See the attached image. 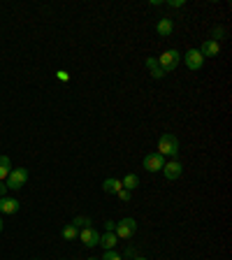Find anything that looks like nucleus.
<instances>
[{"instance_id":"aec40b11","label":"nucleus","mask_w":232,"mask_h":260,"mask_svg":"<svg viewBox=\"0 0 232 260\" xmlns=\"http://www.w3.org/2000/svg\"><path fill=\"white\" fill-rule=\"evenodd\" d=\"M100 260H123V258H121V253H116L114 249H112V251H105V256Z\"/></svg>"},{"instance_id":"f257e3e1","label":"nucleus","mask_w":232,"mask_h":260,"mask_svg":"<svg viewBox=\"0 0 232 260\" xmlns=\"http://www.w3.org/2000/svg\"><path fill=\"white\" fill-rule=\"evenodd\" d=\"M158 153H161L162 158H165V156L177 158L179 156V140L172 133H165L161 140H158Z\"/></svg>"},{"instance_id":"ddd939ff","label":"nucleus","mask_w":232,"mask_h":260,"mask_svg":"<svg viewBox=\"0 0 232 260\" xmlns=\"http://www.w3.org/2000/svg\"><path fill=\"white\" fill-rule=\"evenodd\" d=\"M200 54L202 56H218L221 54V45L214 42V40H207L205 45H202V49H200Z\"/></svg>"},{"instance_id":"f03ea898","label":"nucleus","mask_w":232,"mask_h":260,"mask_svg":"<svg viewBox=\"0 0 232 260\" xmlns=\"http://www.w3.org/2000/svg\"><path fill=\"white\" fill-rule=\"evenodd\" d=\"M158 65H161V70L167 74V72H174L179 68V61H181V54H179L177 49H167V51H162L158 58Z\"/></svg>"},{"instance_id":"6ab92c4d","label":"nucleus","mask_w":232,"mask_h":260,"mask_svg":"<svg viewBox=\"0 0 232 260\" xmlns=\"http://www.w3.org/2000/svg\"><path fill=\"white\" fill-rule=\"evenodd\" d=\"M223 35H225V30L221 26H214V28H211V37H214V42L223 40Z\"/></svg>"},{"instance_id":"bb28decb","label":"nucleus","mask_w":232,"mask_h":260,"mask_svg":"<svg viewBox=\"0 0 232 260\" xmlns=\"http://www.w3.org/2000/svg\"><path fill=\"white\" fill-rule=\"evenodd\" d=\"M133 260H149V258H144V256H135Z\"/></svg>"},{"instance_id":"0eeeda50","label":"nucleus","mask_w":232,"mask_h":260,"mask_svg":"<svg viewBox=\"0 0 232 260\" xmlns=\"http://www.w3.org/2000/svg\"><path fill=\"white\" fill-rule=\"evenodd\" d=\"M162 165H165V158H162L161 153H149V156H144V170L146 172H161Z\"/></svg>"},{"instance_id":"1a4fd4ad","label":"nucleus","mask_w":232,"mask_h":260,"mask_svg":"<svg viewBox=\"0 0 232 260\" xmlns=\"http://www.w3.org/2000/svg\"><path fill=\"white\" fill-rule=\"evenodd\" d=\"M21 202H19L17 197H0V214H17Z\"/></svg>"},{"instance_id":"4468645a","label":"nucleus","mask_w":232,"mask_h":260,"mask_svg":"<svg viewBox=\"0 0 232 260\" xmlns=\"http://www.w3.org/2000/svg\"><path fill=\"white\" fill-rule=\"evenodd\" d=\"M146 68H149V72H151L153 79H162V77H165V72L161 70V65H158L156 58H146Z\"/></svg>"},{"instance_id":"4be33fe9","label":"nucleus","mask_w":232,"mask_h":260,"mask_svg":"<svg viewBox=\"0 0 232 260\" xmlns=\"http://www.w3.org/2000/svg\"><path fill=\"white\" fill-rule=\"evenodd\" d=\"M116 195L121 197V200H123V202H128V200H130V190H125V189H121V190H118V193H116Z\"/></svg>"},{"instance_id":"dca6fc26","label":"nucleus","mask_w":232,"mask_h":260,"mask_svg":"<svg viewBox=\"0 0 232 260\" xmlns=\"http://www.w3.org/2000/svg\"><path fill=\"white\" fill-rule=\"evenodd\" d=\"M9 172H12V161H9L7 156H0V181L7 179Z\"/></svg>"},{"instance_id":"cd10ccee","label":"nucleus","mask_w":232,"mask_h":260,"mask_svg":"<svg viewBox=\"0 0 232 260\" xmlns=\"http://www.w3.org/2000/svg\"><path fill=\"white\" fill-rule=\"evenodd\" d=\"M0 233H2V216H0Z\"/></svg>"},{"instance_id":"423d86ee","label":"nucleus","mask_w":232,"mask_h":260,"mask_svg":"<svg viewBox=\"0 0 232 260\" xmlns=\"http://www.w3.org/2000/svg\"><path fill=\"white\" fill-rule=\"evenodd\" d=\"M181 172H184V165H181V163H179L177 158L162 165V174H165V179H167V181L179 179V177H181Z\"/></svg>"},{"instance_id":"f3484780","label":"nucleus","mask_w":232,"mask_h":260,"mask_svg":"<svg viewBox=\"0 0 232 260\" xmlns=\"http://www.w3.org/2000/svg\"><path fill=\"white\" fill-rule=\"evenodd\" d=\"M61 237L70 242V239H74V237H79V228H74L72 223H70V225H65V228L61 230Z\"/></svg>"},{"instance_id":"39448f33","label":"nucleus","mask_w":232,"mask_h":260,"mask_svg":"<svg viewBox=\"0 0 232 260\" xmlns=\"http://www.w3.org/2000/svg\"><path fill=\"white\" fill-rule=\"evenodd\" d=\"M184 61H186L188 70H202V65H205V56L200 54V49H188L186 56H184Z\"/></svg>"},{"instance_id":"9b49d317","label":"nucleus","mask_w":232,"mask_h":260,"mask_svg":"<svg viewBox=\"0 0 232 260\" xmlns=\"http://www.w3.org/2000/svg\"><path fill=\"white\" fill-rule=\"evenodd\" d=\"M116 242H118V237H116L114 233H109V230H105V235H100V246H102L105 251H112L116 246Z\"/></svg>"},{"instance_id":"a878e982","label":"nucleus","mask_w":232,"mask_h":260,"mask_svg":"<svg viewBox=\"0 0 232 260\" xmlns=\"http://www.w3.org/2000/svg\"><path fill=\"white\" fill-rule=\"evenodd\" d=\"M5 193H7V186H5V184L0 181V197H5Z\"/></svg>"},{"instance_id":"c85d7f7f","label":"nucleus","mask_w":232,"mask_h":260,"mask_svg":"<svg viewBox=\"0 0 232 260\" xmlns=\"http://www.w3.org/2000/svg\"><path fill=\"white\" fill-rule=\"evenodd\" d=\"M89 260H100V258H89Z\"/></svg>"},{"instance_id":"b1692460","label":"nucleus","mask_w":232,"mask_h":260,"mask_svg":"<svg viewBox=\"0 0 232 260\" xmlns=\"http://www.w3.org/2000/svg\"><path fill=\"white\" fill-rule=\"evenodd\" d=\"M121 258H135V249H125V253H123V256H121Z\"/></svg>"},{"instance_id":"5701e85b","label":"nucleus","mask_w":232,"mask_h":260,"mask_svg":"<svg viewBox=\"0 0 232 260\" xmlns=\"http://www.w3.org/2000/svg\"><path fill=\"white\" fill-rule=\"evenodd\" d=\"M167 5H170V7H184V0H170Z\"/></svg>"},{"instance_id":"393cba45","label":"nucleus","mask_w":232,"mask_h":260,"mask_svg":"<svg viewBox=\"0 0 232 260\" xmlns=\"http://www.w3.org/2000/svg\"><path fill=\"white\" fill-rule=\"evenodd\" d=\"M105 228H107L109 233H114V228H116V223H114V221H107V223H105Z\"/></svg>"},{"instance_id":"a211bd4d","label":"nucleus","mask_w":232,"mask_h":260,"mask_svg":"<svg viewBox=\"0 0 232 260\" xmlns=\"http://www.w3.org/2000/svg\"><path fill=\"white\" fill-rule=\"evenodd\" d=\"M72 225H74V228H91V218L89 216H77V218L72 221Z\"/></svg>"},{"instance_id":"20e7f679","label":"nucleus","mask_w":232,"mask_h":260,"mask_svg":"<svg viewBox=\"0 0 232 260\" xmlns=\"http://www.w3.org/2000/svg\"><path fill=\"white\" fill-rule=\"evenodd\" d=\"M135 233H137V221L130 218V216H128V218H121L114 228V235L118 239H130Z\"/></svg>"},{"instance_id":"9d476101","label":"nucleus","mask_w":232,"mask_h":260,"mask_svg":"<svg viewBox=\"0 0 232 260\" xmlns=\"http://www.w3.org/2000/svg\"><path fill=\"white\" fill-rule=\"evenodd\" d=\"M172 30H174V24H172V19H167V17H162L158 24H156V33L161 37H167V35H172Z\"/></svg>"},{"instance_id":"f8f14e48","label":"nucleus","mask_w":232,"mask_h":260,"mask_svg":"<svg viewBox=\"0 0 232 260\" xmlns=\"http://www.w3.org/2000/svg\"><path fill=\"white\" fill-rule=\"evenodd\" d=\"M121 189H123V186H121V179H114V177H109V179L102 181V190H105V193H109V195H116V193H118Z\"/></svg>"},{"instance_id":"412c9836","label":"nucleus","mask_w":232,"mask_h":260,"mask_svg":"<svg viewBox=\"0 0 232 260\" xmlns=\"http://www.w3.org/2000/svg\"><path fill=\"white\" fill-rule=\"evenodd\" d=\"M56 77H58V81H63V84H65V81H70V74H68V70H58V72H56Z\"/></svg>"},{"instance_id":"7ed1b4c3","label":"nucleus","mask_w":232,"mask_h":260,"mask_svg":"<svg viewBox=\"0 0 232 260\" xmlns=\"http://www.w3.org/2000/svg\"><path fill=\"white\" fill-rule=\"evenodd\" d=\"M28 177H30V174H28L26 167H14V170L9 172L7 184H5V186H7L9 190H21L28 184Z\"/></svg>"},{"instance_id":"2eb2a0df","label":"nucleus","mask_w":232,"mask_h":260,"mask_svg":"<svg viewBox=\"0 0 232 260\" xmlns=\"http://www.w3.org/2000/svg\"><path fill=\"white\" fill-rule=\"evenodd\" d=\"M121 186H123L125 190H135L139 186V177H137V174H125L123 179H121Z\"/></svg>"},{"instance_id":"6e6552de","label":"nucleus","mask_w":232,"mask_h":260,"mask_svg":"<svg viewBox=\"0 0 232 260\" xmlns=\"http://www.w3.org/2000/svg\"><path fill=\"white\" fill-rule=\"evenodd\" d=\"M79 239L84 242V246L93 249V246H98V244H100V235L95 233L93 228H81V230H79Z\"/></svg>"}]
</instances>
